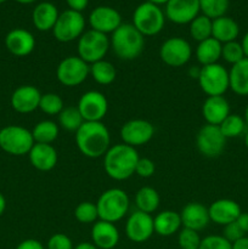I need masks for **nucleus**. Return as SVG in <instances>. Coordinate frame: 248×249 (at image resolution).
<instances>
[{
    "mask_svg": "<svg viewBox=\"0 0 248 249\" xmlns=\"http://www.w3.org/2000/svg\"><path fill=\"white\" fill-rule=\"evenodd\" d=\"M75 145L85 157H104L111 147V134L102 122H84L75 131Z\"/></svg>",
    "mask_w": 248,
    "mask_h": 249,
    "instance_id": "nucleus-1",
    "label": "nucleus"
},
{
    "mask_svg": "<svg viewBox=\"0 0 248 249\" xmlns=\"http://www.w3.org/2000/svg\"><path fill=\"white\" fill-rule=\"evenodd\" d=\"M139 153L135 147L117 143L111 146L104 156V169L111 179L123 181L135 174Z\"/></svg>",
    "mask_w": 248,
    "mask_h": 249,
    "instance_id": "nucleus-2",
    "label": "nucleus"
},
{
    "mask_svg": "<svg viewBox=\"0 0 248 249\" xmlns=\"http://www.w3.org/2000/svg\"><path fill=\"white\" fill-rule=\"evenodd\" d=\"M109 43L117 57L123 61H133L142 53L145 36L133 26V23H122L112 33Z\"/></svg>",
    "mask_w": 248,
    "mask_h": 249,
    "instance_id": "nucleus-3",
    "label": "nucleus"
},
{
    "mask_svg": "<svg viewBox=\"0 0 248 249\" xmlns=\"http://www.w3.org/2000/svg\"><path fill=\"white\" fill-rule=\"evenodd\" d=\"M130 199L124 190L113 187L100 195L96 202L99 220L116 224L128 214Z\"/></svg>",
    "mask_w": 248,
    "mask_h": 249,
    "instance_id": "nucleus-4",
    "label": "nucleus"
},
{
    "mask_svg": "<svg viewBox=\"0 0 248 249\" xmlns=\"http://www.w3.org/2000/svg\"><path fill=\"white\" fill-rule=\"evenodd\" d=\"M34 143L32 130L24 126L6 125L0 129V148L7 155H28Z\"/></svg>",
    "mask_w": 248,
    "mask_h": 249,
    "instance_id": "nucleus-5",
    "label": "nucleus"
},
{
    "mask_svg": "<svg viewBox=\"0 0 248 249\" xmlns=\"http://www.w3.org/2000/svg\"><path fill=\"white\" fill-rule=\"evenodd\" d=\"M197 82L207 96H224L230 89L229 71L220 63L201 66Z\"/></svg>",
    "mask_w": 248,
    "mask_h": 249,
    "instance_id": "nucleus-6",
    "label": "nucleus"
},
{
    "mask_svg": "<svg viewBox=\"0 0 248 249\" xmlns=\"http://www.w3.org/2000/svg\"><path fill=\"white\" fill-rule=\"evenodd\" d=\"M165 15L162 9L150 1L142 2L133 14V26L143 36H157L164 28Z\"/></svg>",
    "mask_w": 248,
    "mask_h": 249,
    "instance_id": "nucleus-7",
    "label": "nucleus"
},
{
    "mask_svg": "<svg viewBox=\"0 0 248 249\" xmlns=\"http://www.w3.org/2000/svg\"><path fill=\"white\" fill-rule=\"evenodd\" d=\"M77 48L78 56L88 65H91L97 61L104 60L106 53H108V49L111 48V43L107 34L89 29L78 39Z\"/></svg>",
    "mask_w": 248,
    "mask_h": 249,
    "instance_id": "nucleus-8",
    "label": "nucleus"
},
{
    "mask_svg": "<svg viewBox=\"0 0 248 249\" xmlns=\"http://www.w3.org/2000/svg\"><path fill=\"white\" fill-rule=\"evenodd\" d=\"M85 32V18L82 12L68 9L58 15L53 34L60 43H71L82 36Z\"/></svg>",
    "mask_w": 248,
    "mask_h": 249,
    "instance_id": "nucleus-9",
    "label": "nucleus"
},
{
    "mask_svg": "<svg viewBox=\"0 0 248 249\" xmlns=\"http://www.w3.org/2000/svg\"><path fill=\"white\" fill-rule=\"evenodd\" d=\"M90 75V65L83 61L79 56L65 57L56 68V78L67 88L78 87Z\"/></svg>",
    "mask_w": 248,
    "mask_h": 249,
    "instance_id": "nucleus-10",
    "label": "nucleus"
},
{
    "mask_svg": "<svg viewBox=\"0 0 248 249\" xmlns=\"http://www.w3.org/2000/svg\"><path fill=\"white\" fill-rule=\"evenodd\" d=\"M196 146L198 152L204 157L216 158L225 150L226 138L219 125L204 124L197 133Z\"/></svg>",
    "mask_w": 248,
    "mask_h": 249,
    "instance_id": "nucleus-11",
    "label": "nucleus"
},
{
    "mask_svg": "<svg viewBox=\"0 0 248 249\" xmlns=\"http://www.w3.org/2000/svg\"><path fill=\"white\" fill-rule=\"evenodd\" d=\"M191 45L180 36H172L160 45L159 57L169 67H182L191 60Z\"/></svg>",
    "mask_w": 248,
    "mask_h": 249,
    "instance_id": "nucleus-12",
    "label": "nucleus"
},
{
    "mask_svg": "<svg viewBox=\"0 0 248 249\" xmlns=\"http://www.w3.org/2000/svg\"><path fill=\"white\" fill-rule=\"evenodd\" d=\"M119 135L123 143L136 148L152 140L155 126L146 119H130L122 125Z\"/></svg>",
    "mask_w": 248,
    "mask_h": 249,
    "instance_id": "nucleus-13",
    "label": "nucleus"
},
{
    "mask_svg": "<svg viewBox=\"0 0 248 249\" xmlns=\"http://www.w3.org/2000/svg\"><path fill=\"white\" fill-rule=\"evenodd\" d=\"M77 108L84 122H102L108 112V101L102 92L90 90L80 96Z\"/></svg>",
    "mask_w": 248,
    "mask_h": 249,
    "instance_id": "nucleus-14",
    "label": "nucleus"
},
{
    "mask_svg": "<svg viewBox=\"0 0 248 249\" xmlns=\"http://www.w3.org/2000/svg\"><path fill=\"white\" fill-rule=\"evenodd\" d=\"M155 233L153 218L151 214L136 209L129 215L125 223V235L131 242L143 243Z\"/></svg>",
    "mask_w": 248,
    "mask_h": 249,
    "instance_id": "nucleus-15",
    "label": "nucleus"
},
{
    "mask_svg": "<svg viewBox=\"0 0 248 249\" xmlns=\"http://www.w3.org/2000/svg\"><path fill=\"white\" fill-rule=\"evenodd\" d=\"M199 12V0H169L165 5L164 15L175 24H190Z\"/></svg>",
    "mask_w": 248,
    "mask_h": 249,
    "instance_id": "nucleus-16",
    "label": "nucleus"
},
{
    "mask_svg": "<svg viewBox=\"0 0 248 249\" xmlns=\"http://www.w3.org/2000/svg\"><path fill=\"white\" fill-rule=\"evenodd\" d=\"M89 24L94 31L112 34L122 24V16L113 7L97 6L90 12Z\"/></svg>",
    "mask_w": 248,
    "mask_h": 249,
    "instance_id": "nucleus-17",
    "label": "nucleus"
},
{
    "mask_svg": "<svg viewBox=\"0 0 248 249\" xmlns=\"http://www.w3.org/2000/svg\"><path fill=\"white\" fill-rule=\"evenodd\" d=\"M5 46L16 57H24L33 53L35 48V38L29 31L15 28L5 36Z\"/></svg>",
    "mask_w": 248,
    "mask_h": 249,
    "instance_id": "nucleus-18",
    "label": "nucleus"
},
{
    "mask_svg": "<svg viewBox=\"0 0 248 249\" xmlns=\"http://www.w3.org/2000/svg\"><path fill=\"white\" fill-rule=\"evenodd\" d=\"M208 213L212 223L225 226L236 221L242 211H241L240 204L233 199L220 198L214 201L208 207Z\"/></svg>",
    "mask_w": 248,
    "mask_h": 249,
    "instance_id": "nucleus-19",
    "label": "nucleus"
},
{
    "mask_svg": "<svg viewBox=\"0 0 248 249\" xmlns=\"http://www.w3.org/2000/svg\"><path fill=\"white\" fill-rule=\"evenodd\" d=\"M41 94L33 85H21L11 95V106L22 114L32 113L39 108Z\"/></svg>",
    "mask_w": 248,
    "mask_h": 249,
    "instance_id": "nucleus-20",
    "label": "nucleus"
},
{
    "mask_svg": "<svg viewBox=\"0 0 248 249\" xmlns=\"http://www.w3.org/2000/svg\"><path fill=\"white\" fill-rule=\"evenodd\" d=\"M182 228L191 229V230L199 231L204 230L211 223L208 208L198 202H191L187 203L180 212Z\"/></svg>",
    "mask_w": 248,
    "mask_h": 249,
    "instance_id": "nucleus-21",
    "label": "nucleus"
},
{
    "mask_svg": "<svg viewBox=\"0 0 248 249\" xmlns=\"http://www.w3.org/2000/svg\"><path fill=\"white\" fill-rule=\"evenodd\" d=\"M28 157L33 168L39 172H50L58 160L57 151L50 143H34Z\"/></svg>",
    "mask_w": 248,
    "mask_h": 249,
    "instance_id": "nucleus-22",
    "label": "nucleus"
},
{
    "mask_svg": "<svg viewBox=\"0 0 248 249\" xmlns=\"http://www.w3.org/2000/svg\"><path fill=\"white\" fill-rule=\"evenodd\" d=\"M91 242L99 249L117 248L119 242V231L114 224L97 220L92 224Z\"/></svg>",
    "mask_w": 248,
    "mask_h": 249,
    "instance_id": "nucleus-23",
    "label": "nucleus"
},
{
    "mask_svg": "<svg viewBox=\"0 0 248 249\" xmlns=\"http://www.w3.org/2000/svg\"><path fill=\"white\" fill-rule=\"evenodd\" d=\"M230 113V104L224 96H208L202 105V116L206 124L220 125Z\"/></svg>",
    "mask_w": 248,
    "mask_h": 249,
    "instance_id": "nucleus-24",
    "label": "nucleus"
},
{
    "mask_svg": "<svg viewBox=\"0 0 248 249\" xmlns=\"http://www.w3.org/2000/svg\"><path fill=\"white\" fill-rule=\"evenodd\" d=\"M58 10L53 2L44 1L36 5L32 12V21L34 27L40 32L53 31L58 18Z\"/></svg>",
    "mask_w": 248,
    "mask_h": 249,
    "instance_id": "nucleus-25",
    "label": "nucleus"
},
{
    "mask_svg": "<svg viewBox=\"0 0 248 249\" xmlns=\"http://www.w3.org/2000/svg\"><path fill=\"white\" fill-rule=\"evenodd\" d=\"M153 226H155V233L169 237L174 233L179 232L182 228L180 213L174 211H163L158 213L153 218Z\"/></svg>",
    "mask_w": 248,
    "mask_h": 249,
    "instance_id": "nucleus-26",
    "label": "nucleus"
},
{
    "mask_svg": "<svg viewBox=\"0 0 248 249\" xmlns=\"http://www.w3.org/2000/svg\"><path fill=\"white\" fill-rule=\"evenodd\" d=\"M240 27L237 22L228 16H221L213 19L212 23V36L221 44L230 43L237 39Z\"/></svg>",
    "mask_w": 248,
    "mask_h": 249,
    "instance_id": "nucleus-27",
    "label": "nucleus"
},
{
    "mask_svg": "<svg viewBox=\"0 0 248 249\" xmlns=\"http://www.w3.org/2000/svg\"><path fill=\"white\" fill-rule=\"evenodd\" d=\"M230 89L238 96H248V58H243L229 71Z\"/></svg>",
    "mask_w": 248,
    "mask_h": 249,
    "instance_id": "nucleus-28",
    "label": "nucleus"
},
{
    "mask_svg": "<svg viewBox=\"0 0 248 249\" xmlns=\"http://www.w3.org/2000/svg\"><path fill=\"white\" fill-rule=\"evenodd\" d=\"M221 48L223 44L219 43L213 36L198 43L196 48V58L201 66L218 63L221 58Z\"/></svg>",
    "mask_w": 248,
    "mask_h": 249,
    "instance_id": "nucleus-29",
    "label": "nucleus"
},
{
    "mask_svg": "<svg viewBox=\"0 0 248 249\" xmlns=\"http://www.w3.org/2000/svg\"><path fill=\"white\" fill-rule=\"evenodd\" d=\"M160 203V197L157 190L150 186H143L136 192L135 195V204L138 211L143 212L152 215L158 209Z\"/></svg>",
    "mask_w": 248,
    "mask_h": 249,
    "instance_id": "nucleus-30",
    "label": "nucleus"
},
{
    "mask_svg": "<svg viewBox=\"0 0 248 249\" xmlns=\"http://www.w3.org/2000/svg\"><path fill=\"white\" fill-rule=\"evenodd\" d=\"M90 75L100 85H109L116 80V67L109 61L100 60L90 65Z\"/></svg>",
    "mask_w": 248,
    "mask_h": 249,
    "instance_id": "nucleus-31",
    "label": "nucleus"
},
{
    "mask_svg": "<svg viewBox=\"0 0 248 249\" xmlns=\"http://www.w3.org/2000/svg\"><path fill=\"white\" fill-rule=\"evenodd\" d=\"M60 126L53 121H41L34 125L32 130L34 142L35 143H53L58 138Z\"/></svg>",
    "mask_w": 248,
    "mask_h": 249,
    "instance_id": "nucleus-32",
    "label": "nucleus"
},
{
    "mask_svg": "<svg viewBox=\"0 0 248 249\" xmlns=\"http://www.w3.org/2000/svg\"><path fill=\"white\" fill-rule=\"evenodd\" d=\"M246 125L247 123L243 117H241L240 114L230 113L219 125V128L228 140V139H235L243 135L246 133Z\"/></svg>",
    "mask_w": 248,
    "mask_h": 249,
    "instance_id": "nucleus-33",
    "label": "nucleus"
},
{
    "mask_svg": "<svg viewBox=\"0 0 248 249\" xmlns=\"http://www.w3.org/2000/svg\"><path fill=\"white\" fill-rule=\"evenodd\" d=\"M84 123L77 106H67L58 114V126L67 131H77Z\"/></svg>",
    "mask_w": 248,
    "mask_h": 249,
    "instance_id": "nucleus-34",
    "label": "nucleus"
},
{
    "mask_svg": "<svg viewBox=\"0 0 248 249\" xmlns=\"http://www.w3.org/2000/svg\"><path fill=\"white\" fill-rule=\"evenodd\" d=\"M212 23H213V19L204 16V15H198L190 23V36H191V38L198 41V43L211 38Z\"/></svg>",
    "mask_w": 248,
    "mask_h": 249,
    "instance_id": "nucleus-35",
    "label": "nucleus"
},
{
    "mask_svg": "<svg viewBox=\"0 0 248 249\" xmlns=\"http://www.w3.org/2000/svg\"><path fill=\"white\" fill-rule=\"evenodd\" d=\"M63 108H65V104L60 95L55 92L41 94L39 109L43 113L49 114V116H58Z\"/></svg>",
    "mask_w": 248,
    "mask_h": 249,
    "instance_id": "nucleus-36",
    "label": "nucleus"
},
{
    "mask_svg": "<svg viewBox=\"0 0 248 249\" xmlns=\"http://www.w3.org/2000/svg\"><path fill=\"white\" fill-rule=\"evenodd\" d=\"M199 9L202 15L211 19L225 16L229 9V0H199Z\"/></svg>",
    "mask_w": 248,
    "mask_h": 249,
    "instance_id": "nucleus-37",
    "label": "nucleus"
},
{
    "mask_svg": "<svg viewBox=\"0 0 248 249\" xmlns=\"http://www.w3.org/2000/svg\"><path fill=\"white\" fill-rule=\"evenodd\" d=\"M74 218L80 224H94L99 220L96 203L92 202H82L74 209Z\"/></svg>",
    "mask_w": 248,
    "mask_h": 249,
    "instance_id": "nucleus-38",
    "label": "nucleus"
},
{
    "mask_svg": "<svg viewBox=\"0 0 248 249\" xmlns=\"http://www.w3.org/2000/svg\"><path fill=\"white\" fill-rule=\"evenodd\" d=\"M221 58H224V61L230 63L231 66L236 65L240 61H242L243 58H246L241 43H238L237 40H233L230 41V43L223 44V48H221Z\"/></svg>",
    "mask_w": 248,
    "mask_h": 249,
    "instance_id": "nucleus-39",
    "label": "nucleus"
},
{
    "mask_svg": "<svg viewBox=\"0 0 248 249\" xmlns=\"http://www.w3.org/2000/svg\"><path fill=\"white\" fill-rule=\"evenodd\" d=\"M201 236L197 231L181 228L177 235V245L180 249H198L201 245Z\"/></svg>",
    "mask_w": 248,
    "mask_h": 249,
    "instance_id": "nucleus-40",
    "label": "nucleus"
},
{
    "mask_svg": "<svg viewBox=\"0 0 248 249\" xmlns=\"http://www.w3.org/2000/svg\"><path fill=\"white\" fill-rule=\"evenodd\" d=\"M198 249H232V243L221 235H209L202 238Z\"/></svg>",
    "mask_w": 248,
    "mask_h": 249,
    "instance_id": "nucleus-41",
    "label": "nucleus"
},
{
    "mask_svg": "<svg viewBox=\"0 0 248 249\" xmlns=\"http://www.w3.org/2000/svg\"><path fill=\"white\" fill-rule=\"evenodd\" d=\"M46 249H74L72 240L65 233H55L51 236L46 245Z\"/></svg>",
    "mask_w": 248,
    "mask_h": 249,
    "instance_id": "nucleus-42",
    "label": "nucleus"
},
{
    "mask_svg": "<svg viewBox=\"0 0 248 249\" xmlns=\"http://www.w3.org/2000/svg\"><path fill=\"white\" fill-rule=\"evenodd\" d=\"M156 172V164L150 158H139L138 163H136L135 168V174L138 177L143 178V179H147L151 178Z\"/></svg>",
    "mask_w": 248,
    "mask_h": 249,
    "instance_id": "nucleus-43",
    "label": "nucleus"
},
{
    "mask_svg": "<svg viewBox=\"0 0 248 249\" xmlns=\"http://www.w3.org/2000/svg\"><path fill=\"white\" fill-rule=\"evenodd\" d=\"M223 236L229 241V242L233 243L236 242V241L240 240V238L245 237L246 233L243 232L242 229L238 226V224L236 223V221H233V223H230L228 224V225L224 226Z\"/></svg>",
    "mask_w": 248,
    "mask_h": 249,
    "instance_id": "nucleus-44",
    "label": "nucleus"
},
{
    "mask_svg": "<svg viewBox=\"0 0 248 249\" xmlns=\"http://www.w3.org/2000/svg\"><path fill=\"white\" fill-rule=\"evenodd\" d=\"M16 249H45L43 246V243L39 242L38 240H34V238H28V240H24L17 246Z\"/></svg>",
    "mask_w": 248,
    "mask_h": 249,
    "instance_id": "nucleus-45",
    "label": "nucleus"
},
{
    "mask_svg": "<svg viewBox=\"0 0 248 249\" xmlns=\"http://www.w3.org/2000/svg\"><path fill=\"white\" fill-rule=\"evenodd\" d=\"M68 7L73 11L82 12L83 10L87 9L88 4H89V0H66Z\"/></svg>",
    "mask_w": 248,
    "mask_h": 249,
    "instance_id": "nucleus-46",
    "label": "nucleus"
},
{
    "mask_svg": "<svg viewBox=\"0 0 248 249\" xmlns=\"http://www.w3.org/2000/svg\"><path fill=\"white\" fill-rule=\"evenodd\" d=\"M236 223L238 224L245 233H248V213H241L240 216L236 219Z\"/></svg>",
    "mask_w": 248,
    "mask_h": 249,
    "instance_id": "nucleus-47",
    "label": "nucleus"
},
{
    "mask_svg": "<svg viewBox=\"0 0 248 249\" xmlns=\"http://www.w3.org/2000/svg\"><path fill=\"white\" fill-rule=\"evenodd\" d=\"M232 249H248V237L245 236V237L240 238L238 241L232 243Z\"/></svg>",
    "mask_w": 248,
    "mask_h": 249,
    "instance_id": "nucleus-48",
    "label": "nucleus"
},
{
    "mask_svg": "<svg viewBox=\"0 0 248 249\" xmlns=\"http://www.w3.org/2000/svg\"><path fill=\"white\" fill-rule=\"evenodd\" d=\"M74 249H99L92 242H82L77 245Z\"/></svg>",
    "mask_w": 248,
    "mask_h": 249,
    "instance_id": "nucleus-49",
    "label": "nucleus"
},
{
    "mask_svg": "<svg viewBox=\"0 0 248 249\" xmlns=\"http://www.w3.org/2000/svg\"><path fill=\"white\" fill-rule=\"evenodd\" d=\"M241 45H242L243 53H245L246 58H248V32L243 36L242 41H241Z\"/></svg>",
    "mask_w": 248,
    "mask_h": 249,
    "instance_id": "nucleus-50",
    "label": "nucleus"
},
{
    "mask_svg": "<svg viewBox=\"0 0 248 249\" xmlns=\"http://www.w3.org/2000/svg\"><path fill=\"white\" fill-rule=\"evenodd\" d=\"M5 209H6V199L2 194H0V216L5 213Z\"/></svg>",
    "mask_w": 248,
    "mask_h": 249,
    "instance_id": "nucleus-51",
    "label": "nucleus"
},
{
    "mask_svg": "<svg viewBox=\"0 0 248 249\" xmlns=\"http://www.w3.org/2000/svg\"><path fill=\"white\" fill-rule=\"evenodd\" d=\"M147 1H150V2H152V4L159 6V5H167V2L169 1V0H147Z\"/></svg>",
    "mask_w": 248,
    "mask_h": 249,
    "instance_id": "nucleus-52",
    "label": "nucleus"
},
{
    "mask_svg": "<svg viewBox=\"0 0 248 249\" xmlns=\"http://www.w3.org/2000/svg\"><path fill=\"white\" fill-rule=\"evenodd\" d=\"M15 1L19 2V4H32V2L36 1V0H15Z\"/></svg>",
    "mask_w": 248,
    "mask_h": 249,
    "instance_id": "nucleus-53",
    "label": "nucleus"
},
{
    "mask_svg": "<svg viewBox=\"0 0 248 249\" xmlns=\"http://www.w3.org/2000/svg\"><path fill=\"white\" fill-rule=\"evenodd\" d=\"M245 145L248 150V130L245 133Z\"/></svg>",
    "mask_w": 248,
    "mask_h": 249,
    "instance_id": "nucleus-54",
    "label": "nucleus"
},
{
    "mask_svg": "<svg viewBox=\"0 0 248 249\" xmlns=\"http://www.w3.org/2000/svg\"><path fill=\"white\" fill-rule=\"evenodd\" d=\"M245 121L248 125V106L246 107V111H245Z\"/></svg>",
    "mask_w": 248,
    "mask_h": 249,
    "instance_id": "nucleus-55",
    "label": "nucleus"
},
{
    "mask_svg": "<svg viewBox=\"0 0 248 249\" xmlns=\"http://www.w3.org/2000/svg\"><path fill=\"white\" fill-rule=\"evenodd\" d=\"M5 1H7V0H0V4H4Z\"/></svg>",
    "mask_w": 248,
    "mask_h": 249,
    "instance_id": "nucleus-56",
    "label": "nucleus"
},
{
    "mask_svg": "<svg viewBox=\"0 0 248 249\" xmlns=\"http://www.w3.org/2000/svg\"><path fill=\"white\" fill-rule=\"evenodd\" d=\"M113 249H121V248H113Z\"/></svg>",
    "mask_w": 248,
    "mask_h": 249,
    "instance_id": "nucleus-57",
    "label": "nucleus"
}]
</instances>
